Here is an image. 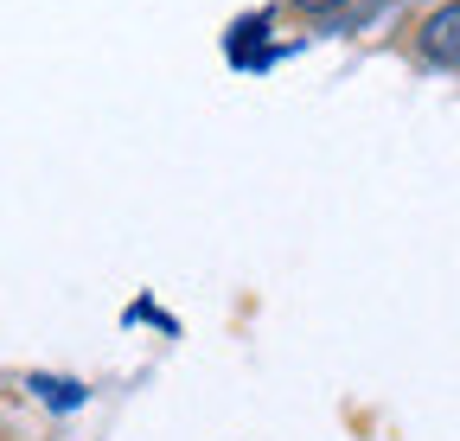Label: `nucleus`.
<instances>
[{
  "label": "nucleus",
  "mask_w": 460,
  "mask_h": 441,
  "mask_svg": "<svg viewBox=\"0 0 460 441\" xmlns=\"http://www.w3.org/2000/svg\"><path fill=\"white\" fill-rule=\"evenodd\" d=\"M422 51L435 65H454L460 71V0H447V7H435L422 20Z\"/></svg>",
  "instance_id": "obj_1"
},
{
  "label": "nucleus",
  "mask_w": 460,
  "mask_h": 441,
  "mask_svg": "<svg viewBox=\"0 0 460 441\" xmlns=\"http://www.w3.org/2000/svg\"><path fill=\"white\" fill-rule=\"evenodd\" d=\"M26 391H39L51 410H77V403H84V384H71V377H45V371H32Z\"/></svg>",
  "instance_id": "obj_2"
},
{
  "label": "nucleus",
  "mask_w": 460,
  "mask_h": 441,
  "mask_svg": "<svg viewBox=\"0 0 460 441\" xmlns=\"http://www.w3.org/2000/svg\"><path fill=\"white\" fill-rule=\"evenodd\" d=\"M288 7H301V13H332V7H345V0H288Z\"/></svg>",
  "instance_id": "obj_3"
}]
</instances>
